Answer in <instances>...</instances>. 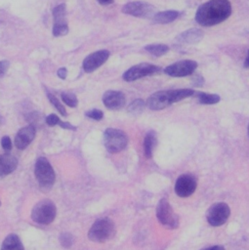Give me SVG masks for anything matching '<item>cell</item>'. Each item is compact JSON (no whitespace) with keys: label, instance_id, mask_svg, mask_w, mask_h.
I'll use <instances>...</instances> for the list:
<instances>
[{"label":"cell","instance_id":"603a6c76","mask_svg":"<svg viewBox=\"0 0 249 250\" xmlns=\"http://www.w3.org/2000/svg\"><path fill=\"white\" fill-rule=\"evenodd\" d=\"M145 50L154 57H161L169 51V47L165 44H149L145 46Z\"/></svg>","mask_w":249,"mask_h":250},{"label":"cell","instance_id":"e575fe53","mask_svg":"<svg viewBox=\"0 0 249 250\" xmlns=\"http://www.w3.org/2000/svg\"><path fill=\"white\" fill-rule=\"evenodd\" d=\"M202 250H225V247H223L221 245H215V246H211L208 248H204Z\"/></svg>","mask_w":249,"mask_h":250},{"label":"cell","instance_id":"d4e9b609","mask_svg":"<svg viewBox=\"0 0 249 250\" xmlns=\"http://www.w3.org/2000/svg\"><path fill=\"white\" fill-rule=\"evenodd\" d=\"M62 102L70 107H75L78 104L76 96L71 93H66V92L62 93Z\"/></svg>","mask_w":249,"mask_h":250},{"label":"cell","instance_id":"30bf717a","mask_svg":"<svg viewBox=\"0 0 249 250\" xmlns=\"http://www.w3.org/2000/svg\"><path fill=\"white\" fill-rule=\"evenodd\" d=\"M122 13L137 18H152L155 14V8L145 1H133L122 7Z\"/></svg>","mask_w":249,"mask_h":250},{"label":"cell","instance_id":"2e32d148","mask_svg":"<svg viewBox=\"0 0 249 250\" xmlns=\"http://www.w3.org/2000/svg\"><path fill=\"white\" fill-rule=\"evenodd\" d=\"M35 128L33 125L25 126L19 130L15 137V145L19 149H24L29 146L35 137Z\"/></svg>","mask_w":249,"mask_h":250},{"label":"cell","instance_id":"4316f807","mask_svg":"<svg viewBox=\"0 0 249 250\" xmlns=\"http://www.w3.org/2000/svg\"><path fill=\"white\" fill-rule=\"evenodd\" d=\"M60 242H61V245L64 248H69L71 247V245L73 244L74 242V238L72 236L71 233H68V232H63L60 235Z\"/></svg>","mask_w":249,"mask_h":250},{"label":"cell","instance_id":"f35d334b","mask_svg":"<svg viewBox=\"0 0 249 250\" xmlns=\"http://www.w3.org/2000/svg\"><path fill=\"white\" fill-rule=\"evenodd\" d=\"M247 132H248V137H249V124H248V129H247Z\"/></svg>","mask_w":249,"mask_h":250},{"label":"cell","instance_id":"9a60e30c","mask_svg":"<svg viewBox=\"0 0 249 250\" xmlns=\"http://www.w3.org/2000/svg\"><path fill=\"white\" fill-rule=\"evenodd\" d=\"M125 96L120 91L109 90L106 91L103 96V103L104 106L108 109L117 110L122 108L125 105Z\"/></svg>","mask_w":249,"mask_h":250},{"label":"cell","instance_id":"7402d4cb","mask_svg":"<svg viewBox=\"0 0 249 250\" xmlns=\"http://www.w3.org/2000/svg\"><path fill=\"white\" fill-rule=\"evenodd\" d=\"M199 104H218L221 100L220 96L217 94H210L204 92H195L194 93Z\"/></svg>","mask_w":249,"mask_h":250},{"label":"cell","instance_id":"ac0fdd59","mask_svg":"<svg viewBox=\"0 0 249 250\" xmlns=\"http://www.w3.org/2000/svg\"><path fill=\"white\" fill-rule=\"evenodd\" d=\"M18 167V160L11 154L0 155V177L14 172Z\"/></svg>","mask_w":249,"mask_h":250},{"label":"cell","instance_id":"f546056e","mask_svg":"<svg viewBox=\"0 0 249 250\" xmlns=\"http://www.w3.org/2000/svg\"><path fill=\"white\" fill-rule=\"evenodd\" d=\"M1 146L5 150H10L12 148V142L8 136H4L1 139Z\"/></svg>","mask_w":249,"mask_h":250},{"label":"cell","instance_id":"7c38bea8","mask_svg":"<svg viewBox=\"0 0 249 250\" xmlns=\"http://www.w3.org/2000/svg\"><path fill=\"white\" fill-rule=\"evenodd\" d=\"M196 186V179L193 176L184 174L176 180L175 192L180 197H187L194 192Z\"/></svg>","mask_w":249,"mask_h":250},{"label":"cell","instance_id":"7a4b0ae2","mask_svg":"<svg viewBox=\"0 0 249 250\" xmlns=\"http://www.w3.org/2000/svg\"><path fill=\"white\" fill-rule=\"evenodd\" d=\"M194 93V90L188 88L157 91L148 97L145 104L152 110H160L174 103L193 96Z\"/></svg>","mask_w":249,"mask_h":250},{"label":"cell","instance_id":"836d02e7","mask_svg":"<svg viewBox=\"0 0 249 250\" xmlns=\"http://www.w3.org/2000/svg\"><path fill=\"white\" fill-rule=\"evenodd\" d=\"M66 74H67V71H66L65 67H62L58 70V76L62 79H64L66 77Z\"/></svg>","mask_w":249,"mask_h":250},{"label":"cell","instance_id":"8fae6325","mask_svg":"<svg viewBox=\"0 0 249 250\" xmlns=\"http://www.w3.org/2000/svg\"><path fill=\"white\" fill-rule=\"evenodd\" d=\"M197 67V62L191 60L176 62L164 68V72L173 77H184L191 75Z\"/></svg>","mask_w":249,"mask_h":250},{"label":"cell","instance_id":"9c48e42d","mask_svg":"<svg viewBox=\"0 0 249 250\" xmlns=\"http://www.w3.org/2000/svg\"><path fill=\"white\" fill-rule=\"evenodd\" d=\"M230 209L225 202H217L209 207L206 213L208 223L213 227H219L224 225L228 219Z\"/></svg>","mask_w":249,"mask_h":250},{"label":"cell","instance_id":"4fadbf2b","mask_svg":"<svg viewBox=\"0 0 249 250\" xmlns=\"http://www.w3.org/2000/svg\"><path fill=\"white\" fill-rule=\"evenodd\" d=\"M54 16V26H53V34L54 36H62L68 32V26L65 19V5L61 4L54 8L53 10Z\"/></svg>","mask_w":249,"mask_h":250},{"label":"cell","instance_id":"d590c367","mask_svg":"<svg viewBox=\"0 0 249 250\" xmlns=\"http://www.w3.org/2000/svg\"><path fill=\"white\" fill-rule=\"evenodd\" d=\"M244 67H246V68H249V50H248V52H247V56H246V58H245V61H244Z\"/></svg>","mask_w":249,"mask_h":250},{"label":"cell","instance_id":"1f68e13d","mask_svg":"<svg viewBox=\"0 0 249 250\" xmlns=\"http://www.w3.org/2000/svg\"><path fill=\"white\" fill-rule=\"evenodd\" d=\"M191 83H192L195 87H200V86H202V85L204 84V79H203V77H202V76H200V75H196L195 77H193V78H192Z\"/></svg>","mask_w":249,"mask_h":250},{"label":"cell","instance_id":"3957f363","mask_svg":"<svg viewBox=\"0 0 249 250\" xmlns=\"http://www.w3.org/2000/svg\"><path fill=\"white\" fill-rule=\"evenodd\" d=\"M115 234V225L109 218L97 220L88 231V237L94 242H104Z\"/></svg>","mask_w":249,"mask_h":250},{"label":"cell","instance_id":"44dd1931","mask_svg":"<svg viewBox=\"0 0 249 250\" xmlns=\"http://www.w3.org/2000/svg\"><path fill=\"white\" fill-rule=\"evenodd\" d=\"M155 144H156L155 132H153V131L147 132L144 139V152L147 158L151 157L152 150H153Z\"/></svg>","mask_w":249,"mask_h":250},{"label":"cell","instance_id":"d6986e66","mask_svg":"<svg viewBox=\"0 0 249 250\" xmlns=\"http://www.w3.org/2000/svg\"><path fill=\"white\" fill-rule=\"evenodd\" d=\"M179 17V12L174 10L169 11H163L160 13L154 14V16L151 18L153 23H159V24H167L172 21H174Z\"/></svg>","mask_w":249,"mask_h":250},{"label":"cell","instance_id":"ffe728a7","mask_svg":"<svg viewBox=\"0 0 249 250\" xmlns=\"http://www.w3.org/2000/svg\"><path fill=\"white\" fill-rule=\"evenodd\" d=\"M1 250H24V248L20 237L15 233H11L4 239Z\"/></svg>","mask_w":249,"mask_h":250},{"label":"cell","instance_id":"d6a6232c","mask_svg":"<svg viewBox=\"0 0 249 250\" xmlns=\"http://www.w3.org/2000/svg\"><path fill=\"white\" fill-rule=\"evenodd\" d=\"M60 126L62 128H64V129H68V130H76V127H74L73 125H71L70 123L68 122H63V121H60Z\"/></svg>","mask_w":249,"mask_h":250},{"label":"cell","instance_id":"6da1fadb","mask_svg":"<svg viewBox=\"0 0 249 250\" xmlns=\"http://www.w3.org/2000/svg\"><path fill=\"white\" fill-rule=\"evenodd\" d=\"M231 14L228 0H209L200 5L195 13V21L202 26H213L226 21Z\"/></svg>","mask_w":249,"mask_h":250},{"label":"cell","instance_id":"4dcf8cb0","mask_svg":"<svg viewBox=\"0 0 249 250\" xmlns=\"http://www.w3.org/2000/svg\"><path fill=\"white\" fill-rule=\"evenodd\" d=\"M9 68V62L8 61H1L0 62V78L6 73Z\"/></svg>","mask_w":249,"mask_h":250},{"label":"cell","instance_id":"83f0119b","mask_svg":"<svg viewBox=\"0 0 249 250\" xmlns=\"http://www.w3.org/2000/svg\"><path fill=\"white\" fill-rule=\"evenodd\" d=\"M85 115L94 120H101L104 117V112L100 109L94 108V109H91V110H88L87 112H85Z\"/></svg>","mask_w":249,"mask_h":250},{"label":"cell","instance_id":"277c9868","mask_svg":"<svg viewBox=\"0 0 249 250\" xmlns=\"http://www.w3.org/2000/svg\"><path fill=\"white\" fill-rule=\"evenodd\" d=\"M34 174L42 190L48 191L52 188L56 176L52 165L45 157H39L36 160Z\"/></svg>","mask_w":249,"mask_h":250},{"label":"cell","instance_id":"52a82bcc","mask_svg":"<svg viewBox=\"0 0 249 250\" xmlns=\"http://www.w3.org/2000/svg\"><path fill=\"white\" fill-rule=\"evenodd\" d=\"M156 217L168 229H177L179 227V217L174 212L169 201L165 198L160 199L156 206Z\"/></svg>","mask_w":249,"mask_h":250},{"label":"cell","instance_id":"5bb4252c","mask_svg":"<svg viewBox=\"0 0 249 250\" xmlns=\"http://www.w3.org/2000/svg\"><path fill=\"white\" fill-rule=\"evenodd\" d=\"M109 55L107 50H100L90 54L83 61V69L86 72H93L107 61Z\"/></svg>","mask_w":249,"mask_h":250},{"label":"cell","instance_id":"f1b7e54d","mask_svg":"<svg viewBox=\"0 0 249 250\" xmlns=\"http://www.w3.org/2000/svg\"><path fill=\"white\" fill-rule=\"evenodd\" d=\"M60 118L56 115V114H49L47 117H46V123L49 125V126H55L57 124L60 123Z\"/></svg>","mask_w":249,"mask_h":250},{"label":"cell","instance_id":"ab89813d","mask_svg":"<svg viewBox=\"0 0 249 250\" xmlns=\"http://www.w3.org/2000/svg\"><path fill=\"white\" fill-rule=\"evenodd\" d=\"M0 205H1V202H0Z\"/></svg>","mask_w":249,"mask_h":250},{"label":"cell","instance_id":"484cf974","mask_svg":"<svg viewBox=\"0 0 249 250\" xmlns=\"http://www.w3.org/2000/svg\"><path fill=\"white\" fill-rule=\"evenodd\" d=\"M47 96H48V99L49 101L51 102V104L57 108V110L63 116H66V111H65V108L63 107V105L62 104V103L57 99V97H55L54 95H52L51 93H47Z\"/></svg>","mask_w":249,"mask_h":250},{"label":"cell","instance_id":"8992f818","mask_svg":"<svg viewBox=\"0 0 249 250\" xmlns=\"http://www.w3.org/2000/svg\"><path fill=\"white\" fill-rule=\"evenodd\" d=\"M128 144L127 135L118 129L107 128L104 133V145L105 148L111 152L116 153L126 147Z\"/></svg>","mask_w":249,"mask_h":250},{"label":"cell","instance_id":"8d00e7d4","mask_svg":"<svg viewBox=\"0 0 249 250\" xmlns=\"http://www.w3.org/2000/svg\"><path fill=\"white\" fill-rule=\"evenodd\" d=\"M102 5H109L113 2V0H97Z\"/></svg>","mask_w":249,"mask_h":250},{"label":"cell","instance_id":"cb8c5ba5","mask_svg":"<svg viewBox=\"0 0 249 250\" xmlns=\"http://www.w3.org/2000/svg\"><path fill=\"white\" fill-rule=\"evenodd\" d=\"M145 107V102L142 99L134 100L129 105H128V112H130L132 115H139L141 114Z\"/></svg>","mask_w":249,"mask_h":250},{"label":"cell","instance_id":"74e56055","mask_svg":"<svg viewBox=\"0 0 249 250\" xmlns=\"http://www.w3.org/2000/svg\"><path fill=\"white\" fill-rule=\"evenodd\" d=\"M3 123V118L0 116V125Z\"/></svg>","mask_w":249,"mask_h":250},{"label":"cell","instance_id":"5b68a950","mask_svg":"<svg viewBox=\"0 0 249 250\" xmlns=\"http://www.w3.org/2000/svg\"><path fill=\"white\" fill-rule=\"evenodd\" d=\"M57 214V207L50 199H43L37 202L31 210V219L41 225H48L54 221Z\"/></svg>","mask_w":249,"mask_h":250},{"label":"cell","instance_id":"ba28073f","mask_svg":"<svg viewBox=\"0 0 249 250\" xmlns=\"http://www.w3.org/2000/svg\"><path fill=\"white\" fill-rule=\"evenodd\" d=\"M160 70L161 68L155 64H152L149 62H141L127 69L123 73L122 78L127 82H132V81L141 79L143 77L158 73Z\"/></svg>","mask_w":249,"mask_h":250},{"label":"cell","instance_id":"e0dca14e","mask_svg":"<svg viewBox=\"0 0 249 250\" xmlns=\"http://www.w3.org/2000/svg\"><path fill=\"white\" fill-rule=\"evenodd\" d=\"M204 36L202 30L198 28H190L187 29L176 37V41L184 44H194L199 42Z\"/></svg>","mask_w":249,"mask_h":250}]
</instances>
